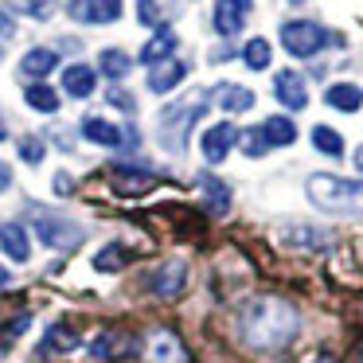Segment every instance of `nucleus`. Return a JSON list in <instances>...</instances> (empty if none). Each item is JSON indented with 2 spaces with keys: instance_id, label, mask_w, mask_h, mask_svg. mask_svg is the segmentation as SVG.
Listing matches in <instances>:
<instances>
[{
  "instance_id": "nucleus-5",
  "label": "nucleus",
  "mask_w": 363,
  "mask_h": 363,
  "mask_svg": "<svg viewBox=\"0 0 363 363\" xmlns=\"http://www.w3.org/2000/svg\"><path fill=\"white\" fill-rule=\"evenodd\" d=\"M32 223H35V235L51 250H71V246L82 242V227H74L71 219H59V215H48V211H32Z\"/></svg>"
},
{
  "instance_id": "nucleus-1",
  "label": "nucleus",
  "mask_w": 363,
  "mask_h": 363,
  "mask_svg": "<svg viewBox=\"0 0 363 363\" xmlns=\"http://www.w3.org/2000/svg\"><path fill=\"white\" fill-rule=\"evenodd\" d=\"M297 308L285 297H254L250 305L238 316V332H242V344L254 352H277L297 336Z\"/></svg>"
},
{
  "instance_id": "nucleus-18",
  "label": "nucleus",
  "mask_w": 363,
  "mask_h": 363,
  "mask_svg": "<svg viewBox=\"0 0 363 363\" xmlns=\"http://www.w3.org/2000/svg\"><path fill=\"white\" fill-rule=\"evenodd\" d=\"M55 63H59V51H51V48H35V51H28V55H24L20 71H24L28 79H43V74L55 71Z\"/></svg>"
},
{
  "instance_id": "nucleus-11",
  "label": "nucleus",
  "mask_w": 363,
  "mask_h": 363,
  "mask_svg": "<svg viewBox=\"0 0 363 363\" xmlns=\"http://www.w3.org/2000/svg\"><path fill=\"white\" fill-rule=\"evenodd\" d=\"M184 74H188V67L180 63V59H160V63L149 67V90L152 94H168L172 86H180Z\"/></svg>"
},
{
  "instance_id": "nucleus-12",
  "label": "nucleus",
  "mask_w": 363,
  "mask_h": 363,
  "mask_svg": "<svg viewBox=\"0 0 363 363\" xmlns=\"http://www.w3.org/2000/svg\"><path fill=\"white\" fill-rule=\"evenodd\" d=\"M0 250L9 254L12 262H28V258H32L28 230L20 227V223H0Z\"/></svg>"
},
{
  "instance_id": "nucleus-6",
  "label": "nucleus",
  "mask_w": 363,
  "mask_h": 363,
  "mask_svg": "<svg viewBox=\"0 0 363 363\" xmlns=\"http://www.w3.org/2000/svg\"><path fill=\"white\" fill-rule=\"evenodd\" d=\"M149 293L152 297H160V301H172V297H180L184 293V285H188V266H184L180 258H168V262H160L157 269L149 274Z\"/></svg>"
},
{
  "instance_id": "nucleus-4",
  "label": "nucleus",
  "mask_w": 363,
  "mask_h": 363,
  "mask_svg": "<svg viewBox=\"0 0 363 363\" xmlns=\"http://www.w3.org/2000/svg\"><path fill=\"white\" fill-rule=\"evenodd\" d=\"M332 35L324 32L320 24H313V20H289V24H281V48L289 51V55H297V59L316 55Z\"/></svg>"
},
{
  "instance_id": "nucleus-23",
  "label": "nucleus",
  "mask_w": 363,
  "mask_h": 363,
  "mask_svg": "<svg viewBox=\"0 0 363 363\" xmlns=\"http://www.w3.org/2000/svg\"><path fill=\"white\" fill-rule=\"evenodd\" d=\"M24 98H28V106L40 110V113H55L59 110V94L48 86V82H32V86L24 90Z\"/></svg>"
},
{
  "instance_id": "nucleus-20",
  "label": "nucleus",
  "mask_w": 363,
  "mask_h": 363,
  "mask_svg": "<svg viewBox=\"0 0 363 363\" xmlns=\"http://www.w3.org/2000/svg\"><path fill=\"white\" fill-rule=\"evenodd\" d=\"M242 20H246V12L238 9V4H230V0H219V4H215V32L219 35H238L242 32Z\"/></svg>"
},
{
  "instance_id": "nucleus-25",
  "label": "nucleus",
  "mask_w": 363,
  "mask_h": 363,
  "mask_svg": "<svg viewBox=\"0 0 363 363\" xmlns=\"http://www.w3.org/2000/svg\"><path fill=\"white\" fill-rule=\"evenodd\" d=\"M98 67H102V74H110V79H125L129 67H133V59H129L125 51H118V48H106L102 59H98Z\"/></svg>"
},
{
  "instance_id": "nucleus-35",
  "label": "nucleus",
  "mask_w": 363,
  "mask_h": 363,
  "mask_svg": "<svg viewBox=\"0 0 363 363\" xmlns=\"http://www.w3.org/2000/svg\"><path fill=\"white\" fill-rule=\"evenodd\" d=\"M160 20V12H157V4H152V0H141V24H157Z\"/></svg>"
},
{
  "instance_id": "nucleus-16",
  "label": "nucleus",
  "mask_w": 363,
  "mask_h": 363,
  "mask_svg": "<svg viewBox=\"0 0 363 363\" xmlns=\"http://www.w3.org/2000/svg\"><path fill=\"white\" fill-rule=\"evenodd\" d=\"M113 188H118L121 196H141V191L157 188V176L137 172V168H113Z\"/></svg>"
},
{
  "instance_id": "nucleus-29",
  "label": "nucleus",
  "mask_w": 363,
  "mask_h": 363,
  "mask_svg": "<svg viewBox=\"0 0 363 363\" xmlns=\"http://www.w3.org/2000/svg\"><path fill=\"white\" fill-rule=\"evenodd\" d=\"M43 344H48L51 352H71V347H79V336H74L67 324H51V328H48V340H43Z\"/></svg>"
},
{
  "instance_id": "nucleus-24",
  "label": "nucleus",
  "mask_w": 363,
  "mask_h": 363,
  "mask_svg": "<svg viewBox=\"0 0 363 363\" xmlns=\"http://www.w3.org/2000/svg\"><path fill=\"white\" fill-rule=\"evenodd\" d=\"M199 188H203V196H207V207L211 211H227L230 207V191H227V184H219L215 176H199Z\"/></svg>"
},
{
  "instance_id": "nucleus-17",
  "label": "nucleus",
  "mask_w": 363,
  "mask_h": 363,
  "mask_svg": "<svg viewBox=\"0 0 363 363\" xmlns=\"http://www.w3.org/2000/svg\"><path fill=\"white\" fill-rule=\"evenodd\" d=\"M324 102H328L332 110H340V113H355L363 106V90L355 86V82H336V86H328Z\"/></svg>"
},
{
  "instance_id": "nucleus-43",
  "label": "nucleus",
  "mask_w": 363,
  "mask_h": 363,
  "mask_svg": "<svg viewBox=\"0 0 363 363\" xmlns=\"http://www.w3.org/2000/svg\"><path fill=\"white\" fill-rule=\"evenodd\" d=\"M0 137H4V121H0Z\"/></svg>"
},
{
  "instance_id": "nucleus-10",
  "label": "nucleus",
  "mask_w": 363,
  "mask_h": 363,
  "mask_svg": "<svg viewBox=\"0 0 363 363\" xmlns=\"http://www.w3.org/2000/svg\"><path fill=\"white\" fill-rule=\"evenodd\" d=\"M82 133H86L94 145H106V149L137 145V133H121L118 125H110V121H102V118H86V121H82Z\"/></svg>"
},
{
  "instance_id": "nucleus-26",
  "label": "nucleus",
  "mask_w": 363,
  "mask_h": 363,
  "mask_svg": "<svg viewBox=\"0 0 363 363\" xmlns=\"http://www.w3.org/2000/svg\"><path fill=\"white\" fill-rule=\"evenodd\" d=\"M313 145L324 152V157H344V137H340L336 129H328V125L313 129Z\"/></svg>"
},
{
  "instance_id": "nucleus-42",
  "label": "nucleus",
  "mask_w": 363,
  "mask_h": 363,
  "mask_svg": "<svg viewBox=\"0 0 363 363\" xmlns=\"http://www.w3.org/2000/svg\"><path fill=\"white\" fill-rule=\"evenodd\" d=\"M355 164H359V168H363V149H359V152H355Z\"/></svg>"
},
{
  "instance_id": "nucleus-41",
  "label": "nucleus",
  "mask_w": 363,
  "mask_h": 363,
  "mask_svg": "<svg viewBox=\"0 0 363 363\" xmlns=\"http://www.w3.org/2000/svg\"><path fill=\"white\" fill-rule=\"evenodd\" d=\"M313 363H336V359H332V355H316Z\"/></svg>"
},
{
  "instance_id": "nucleus-33",
  "label": "nucleus",
  "mask_w": 363,
  "mask_h": 363,
  "mask_svg": "<svg viewBox=\"0 0 363 363\" xmlns=\"http://www.w3.org/2000/svg\"><path fill=\"white\" fill-rule=\"evenodd\" d=\"M20 160L40 164V160H43V141H40V137H24V141H20Z\"/></svg>"
},
{
  "instance_id": "nucleus-8",
  "label": "nucleus",
  "mask_w": 363,
  "mask_h": 363,
  "mask_svg": "<svg viewBox=\"0 0 363 363\" xmlns=\"http://www.w3.org/2000/svg\"><path fill=\"white\" fill-rule=\"evenodd\" d=\"M238 141V129L230 125V121H219V125H211L203 133V160L207 164H223V160H227V152H230V145Z\"/></svg>"
},
{
  "instance_id": "nucleus-37",
  "label": "nucleus",
  "mask_w": 363,
  "mask_h": 363,
  "mask_svg": "<svg viewBox=\"0 0 363 363\" xmlns=\"http://www.w3.org/2000/svg\"><path fill=\"white\" fill-rule=\"evenodd\" d=\"M9 184H12V172H9V164L0 160V191H9Z\"/></svg>"
},
{
  "instance_id": "nucleus-15",
  "label": "nucleus",
  "mask_w": 363,
  "mask_h": 363,
  "mask_svg": "<svg viewBox=\"0 0 363 363\" xmlns=\"http://www.w3.org/2000/svg\"><path fill=\"white\" fill-rule=\"evenodd\" d=\"M94 86H98V74L90 71L86 63H74V67H67V71H63V90L71 98H90V94H94Z\"/></svg>"
},
{
  "instance_id": "nucleus-2",
  "label": "nucleus",
  "mask_w": 363,
  "mask_h": 363,
  "mask_svg": "<svg viewBox=\"0 0 363 363\" xmlns=\"http://www.w3.org/2000/svg\"><path fill=\"white\" fill-rule=\"evenodd\" d=\"M308 199L336 215H363V180H340L332 172L308 176Z\"/></svg>"
},
{
  "instance_id": "nucleus-38",
  "label": "nucleus",
  "mask_w": 363,
  "mask_h": 363,
  "mask_svg": "<svg viewBox=\"0 0 363 363\" xmlns=\"http://www.w3.org/2000/svg\"><path fill=\"white\" fill-rule=\"evenodd\" d=\"M55 191H63V196L71 191V180H67V172H59V176H55Z\"/></svg>"
},
{
  "instance_id": "nucleus-3",
  "label": "nucleus",
  "mask_w": 363,
  "mask_h": 363,
  "mask_svg": "<svg viewBox=\"0 0 363 363\" xmlns=\"http://www.w3.org/2000/svg\"><path fill=\"white\" fill-rule=\"evenodd\" d=\"M203 102H207V94H191L188 102H176V106H168V110L160 113V141H164L168 152H180L184 145H188L191 125H196L199 113L207 110Z\"/></svg>"
},
{
  "instance_id": "nucleus-28",
  "label": "nucleus",
  "mask_w": 363,
  "mask_h": 363,
  "mask_svg": "<svg viewBox=\"0 0 363 363\" xmlns=\"http://www.w3.org/2000/svg\"><path fill=\"white\" fill-rule=\"evenodd\" d=\"M242 63L250 67V71H266L269 67V43L266 40H250L242 48Z\"/></svg>"
},
{
  "instance_id": "nucleus-21",
  "label": "nucleus",
  "mask_w": 363,
  "mask_h": 363,
  "mask_svg": "<svg viewBox=\"0 0 363 363\" xmlns=\"http://www.w3.org/2000/svg\"><path fill=\"white\" fill-rule=\"evenodd\" d=\"M125 352H129V340L121 336V332H102V336L90 344V355H94V359H121Z\"/></svg>"
},
{
  "instance_id": "nucleus-27",
  "label": "nucleus",
  "mask_w": 363,
  "mask_h": 363,
  "mask_svg": "<svg viewBox=\"0 0 363 363\" xmlns=\"http://www.w3.org/2000/svg\"><path fill=\"white\" fill-rule=\"evenodd\" d=\"M121 16V0H86V20L94 24H113Z\"/></svg>"
},
{
  "instance_id": "nucleus-14",
  "label": "nucleus",
  "mask_w": 363,
  "mask_h": 363,
  "mask_svg": "<svg viewBox=\"0 0 363 363\" xmlns=\"http://www.w3.org/2000/svg\"><path fill=\"white\" fill-rule=\"evenodd\" d=\"M215 106H219L223 113H246L254 106V90L235 86V82H223V86L215 90Z\"/></svg>"
},
{
  "instance_id": "nucleus-19",
  "label": "nucleus",
  "mask_w": 363,
  "mask_h": 363,
  "mask_svg": "<svg viewBox=\"0 0 363 363\" xmlns=\"http://www.w3.org/2000/svg\"><path fill=\"white\" fill-rule=\"evenodd\" d=\"M172 51H176V32L172 28H160L157 35H152L149 43H145V51H141V63H160V59H172Z\"/></svg>"
},
{
  "instance_id": "nucleus-40",
  "label": "nucleus",
  "mask_w": 363,
  "mask_h": 363,
  "mask_svg": "<svg viewBox=\"0 0 363 363\" xmlns=\"http://www.w3.org/2000/svg\"><path fill=\"white\" fill-rule=\"evenodd\" d=\"M9 277H12V274H9L4 266H0V285H9Z\"/></svg>"
},
{
  "instance_id": "nucleus-39",
  "label": "nucleus",
  "mask_w": 363,
  "mask_h": 363,
  "mask_svg": "<svg viewBox=\"0 0 363 363\" xmlns=\"http://www.w3.org/2000/svg\"><path fill=\"white\" fill-rule=\"evenodd\" d=\"M230 4H238L242 12H250V4H254V0H230Z\"/></svg>"
},
{
  "instance_id": "nucleus-34",
  "label": "nucleus",
  "mask_w": 363,
  "mask_h": 363,
  "mask_svg": "<svg viewBox=\"0 0 363 363\" xmlns=\"http://www.w3.org/2000/svg\"><path fill=\"white\" fill-rule=\"evenodd\" d=\"M110 106H118V110H129V113H133V98H129L121 86H113V90H110Z\"/></svg>"
},
{
  "instance_id": "nucleus-22",
  "label": "nucleus",
  "mask_w": 363,
  "mask_h": 363,
  "mask_svg": "<svg viewBox=\"0 0 363 363\" xmlns=\"http://www.w3.org/2000/svg\"><path fill=\"white\" fill-rule=\"evenodd\" d=\"M262 137H266V145L274 149V145H293L297 141V125H293L289 118H266V125H262Z\"/></svg>"
},
{
  "instance_id": "nucleus-30",
  "label": "nucleus",
  "mask_w": 363,
  "mask_h": 363,
  "mask_svg": "<svg viewBox=\"0 0 363 363\" xmlns=\"http://www.w3.org/2000/svg\"><path fill=\"white\" fill-rule=\"evenodd\" d=\"M125 266V250H121V242H110L106 250H98L94 258V269H102V274H113V269Z\"/></svg>"
},
{
  "instance_id": "nucleus-9",
  "label": "nucleus",
  "mask_w": 363,
  "mask_h": 363,
  "mask_svg": "<svg viewBox=\"0 0 363 363\" xmlns=\"http://www.w3.org/2000/svg\"><path fill=\"white\" fill-rule=\"evenodd\" d=\"M274 94H277V102L289 106V110H305L308 106V86H305V79H301L297 71H277Z\"/></svg>"
},
{
  "instance_id": "nucleus-36",
  "label": "nucleus",
  "mask_w": 363,
  "mask_h": 363,
  "mask_svg": "<svg viewBox=\"0 0 363 363\" xmlns=\"http://www.w3.org/2000/svg\"><path fill=\"white\" fill-rule=\"evenodd\" d=\"M16 35V24L9 20V12H0V40H12Z\"/></svg>"
},
{
  "instance_id": "nucleus-32",
  "label": "nucleus",
  "mask_w": 363,
  "mask_h": 363,
  "mask_svg": "<svg viewBox=\"0 0 363 363\" xmlns=\"http://www.w3.org/2000/svg\"><path fill=\"white\" fill-rule=\"evenodd\" d=\"M238 145H242L246 157H266V137H262V129H246V133H238Z\"/></svg>"
},
{
  "instance_id": "nucleus-31",
  "label": "nucleus",
  "mask_w": 363,
  "mask_h": 363,
  "mask_svg": "<svg viewBox=\"0 0 363 363\" xmlns=\"http://www.w3.org/2000/svg\"><path fill=\"white\" fill-rule=\"evenodd\" d=\"M4 9H16V12H24V16H35V20H48L51 16V9L43 4V0H0Z\"/></svg>"
},
{
  "instance_id": "nucleus-7",
  "label": "nucleus",
  "mask_w": 363,
  "mask_h": 363,
  "mask_svg": "<svg viewBox=\"0 0 363 363\" xmlns=\"http://www.w3.org/2000/svg\"><path fill=\"white\" fill-rule=\"evenodd\" d=\"M145 363H188V347L172 328H152L145 336Z\"/></svg>"
},
{
  "instance_id": "nucleus-13",
  "label": "nucleus",
  "mask_w": 363,
  "mask_h": 363,
  "mask_svg": "<svg viewBox=\"0 0 363 363\" xmlns=\"http://www.w3.org/2000/svg\"><path fill=\"white\" fill-rule=\"evenodd\" d=\"M281 238L285 246H297V250H328V230H316V227H281Z\"/></svg>"
}]
</instances>
